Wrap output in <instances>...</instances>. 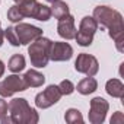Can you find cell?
<instances>
[{
  "mask_svg": "<svg viewBox=\"0 0 124 124\" xmlns=\"http://www.w3.org/2000/svg\"><path fill=\"white\" fill-rule=\"evenodd\" d=\"M98 25L108 28L109 37L115 41V47L120 53L124 51V22L120 12L108 6H96L92 16Z\"/></svg>",
  "mask_w": 124,
  "mask_h": 124,
  "instance_id": "6da1fadb",
  "label": "cell"
},
{
  "mask_svg": "<svg viewBox=\"0 0 124 124\" xmlns=\"http://www.w3.org/2000/svg\"><path fill=\"white\" fill-rule=\"evenodd\" d=\"M39 120L38 112L29 107L23 98H15L8 105V115L2 120L3 124H37Z\"/></svg>",
  "mask_w": 124,
  "mask_h": 124,
  "instance_id": "7a4b0ae2",
  "label": "cell"
},
{
  "mask_svg": "<svg viewBox=\"0 0 124 124\" xmlns=\"http://www.w3.org/2000/svg\"><path fill=\"white\" fill-rule=\"evenodd\" d=\"M51 42L53 41H50L48 38H42V37H39L38 39L31 42V45L28 47V54L31 58V64L34 67L41 69L48 64Z\"/></svg>",
  "mask_w": 124,
  "mask_h": 124,
  "instance_id": "3957f363",
  "label": "cell"
},
{
  "mask_svg": "<svg viewBox=\"0 0 124 124\" xmlns=\"http://www.w3.org/2000/svg\"><path fill=\"white\" fill-rule=\"evenodd\" d=\"M98 29V23L96 21L92 18V16H85L82 21H80V25H79V31L76 32V37L75 39L78 41L79 45L82 47H89L93 41V35Z\"/></svg>",
  "mask_w": 124,
  "mask_h": 124,
  "instance_id": "277c9868",
  "label": "cell"
},
{
  "mask_svg": "<svg viewBox=\"0 0 124 124\" xmlns=\"http://www.w3.org/2000/svg\"><path fill=\"white\" fill-rule=\"evenodd\" d=\"M26 89H28V85L25 82V78L16 73L12 76H8L5 80L0 82V96L3 98H9L15 92H22Z\"/></svg>",
  "mask_w": 124,
  "mask_h": 124,
  "instance_id": "5b68a950",
  "label": "cell"
},
{
  "mask_svg": "<svg viewBox=\"0 0 124 124\" xmlns=\"http://www.w3.org/2000/svg\"><path fill=\"white\" fill-rule=\"evenodd\" d=\"M13 31L21 45H28L35 39H38L39 37H42V29L29 23H18L16 26H13Z\"/></svg>",
  "mask_w": 124,
  "mask_h": 124,
  "instance_id": "8992f818",
  "label": "cell"
},
{
  "mask_svg": "<svg viewBox=\"0 0 124 124\" xmlns=\"http://www.w3.org/2000/svg\"><path fill=\"white\" fill-rule=\"evenodd\" d=\"M61 96L63 95L60 92V88L55 85H50L47 89H44L42 92H39L35 96V105L41 109H45V108H50L51 105L57 104Z\"/></svg>",
  "mask_w": 124,
  "mask_h": 124,
  "instance_id": "52a82bcc",
  "label": "cell"
},
{
  "mask_svg": "<svg viewBox=\"0 0 124 124\" xmlns=\"http://www.w3.org/2000/svg\"><path fill=\"white\" fill-rule=\"evenodd\" d=\"M75 69H76V72L83 73L86 76H95L99 70V63L93 55L82 53L78 55V58L75 61Z\"/></svg>",
  "mask_w": 124,
  "mask_h": 124,
  "instance_id": "ba28073f",
  "label": "cell"
},
{
  "mask_svg": "<svg viewBox=\"0 0 124 124\" xmlns=\"http://www.w3.org/2000/svg\"><path fill=\"white\" fill-rule=\"evenodd\" d=\"M109 109V104L101 98L96 96L91 101V108H89V121L92 124H101L105 121V115Z\"/></svg>",
  "mask_w": 124,
  "mask_h": 124,
  "instance_id": "9c48e42d",
  "label": "cell"
},
{
  "mask_svg": "<svg viewBox=\"0 0 124 124\" xmlns=\"http://www.w3.org/2000/svg\"><path fill=\"white\" fill-rule=\"evenodd\" d=\"M73 55V48L69 42H51L50 60L53 61H67Z\"/></svg>",
  "mask_w": 124,
  "mask_h": 124,
  "instance_id": "30bf717a",
  "label": "cell"
},
{
  "mask_svg": "<svg viewBox=\"0 0 124 124\" xmlns=\"http://www.w3.org/2000/svg\"><path fill=\"white\" fill-rule=\"evenodd\" d=\"M57 32L61 38L64 39H75L76 37V26H75V18L72 15H67L63 19H58V25H57Z\"/></svg>",
  "mask_w": 124,
  "mask_h": 124,
  "instance_id": "8fae6325",
  "label": "cell"
},
{
  "mask_svg": "<svg viewBox=\"0 0 124 124\" xmlns=\"http://www.w3.org/2000/svg\"><path fill=\"white\" fill-rule=\"evenodd\" d=\"M75 89H78V92L80 95H89V93H93L98 89V82L93 79V76H88V78L82 79Z\"/></svg>",
  "mask_w": 124,
  "mask_h": 124,
  "instance_id": "7c38bea8",
  "label": "cell"
},
{
  "mask_svg": "<svg viewBox=\"0 0 124 124\" xmlns=\"http://www.w3.org/2000/svg\"><path fill=\"white\" fill-rule=\"evenodd\" d=\"M23 78H25V82H26L28 88H38V86H42L44 82H45V76L42 73L34 70V69L28 70L23 75Z\"/></svg>",
  "mask_w": 124,
  "mask_h": 124,
  "instance_id": "4fadbf2b",
  "label": "cell"
},
{
  "mask_svg": "<svg viewBox=\"0 0 124 124\" xmlns=\"http://www.w3.org/2000/svg\"><path fill=\"white\" fill-rule=\"evenodd\" d=\"M107 93L111 95L112 98H123L124 96V85L118 79H109L105 85Z\"/></svg>",
  "mask_w": 124,
  "mask_h": 124,
  "instance_id": "5bb4252c",
  "label": "cell"
},
{
  "mask_svg": "<svg viewBox=\"0 0 124 124\" xmlns=\"http://www.w3.org/2000/svg\"><path fill=\"white\" fill-rule=\"evenodd\" d=\"M50 9H51V15H54L55 19H63V18H66L67 15H70L67 3H66V2H61V0L54 2Z\"/></svg>",
  "mask_w": 124,
  "mask_h": 124,
  "instance_id": "9a60e30c",
  "label": "cell"
},
{
  "mask_svg": "<svg viewBox=\"0 0 124 124\" xmlns=\"http://www.w3.org/2000/svg\"><path fill=\"white\" fill-rule=\"evenodd\" d=\"M9 70L13 73H19L25 69V57L22 54H15L9 60Z\"/></svg>",
  "mask_w": 124,
  "mask_h": 124,
  "instance_id": "2e32d148",
  "label": "cell"
},
{
  "mask_svg": "<svg viewBox=\"0 0 124 124\" xmlns=\"http://www.w3.org/2000/svg\"><path fill=\"white\" fill-rule=\"evenodd\" d=\"M64 120H66V123H69V124H78V123L82 124V123H83V117H82L80 111L76 109V108L67 109L66 114H64Z\"/></svg>",
  "mask_w": 124,
  "mask_h": 124,
  "instance_id": "e0dca14e",
  "label": "cell"
},
{
  "mask_svg": "<svg viewBox=\"0 0 124 124\" xmlns=\"http://www.w3.org/2000/svg\"><path fill=\"white\" fill-rule=\"evenodd\" d=\"M51 16H53V15H51V9H50L48 6L39 3V6H38V9H37V13H35V18H34V19L45 22V21H48Z\"/></svg>",
  "mask_w": 124,
  "mask_h": 124,
  "instance_id": "ac0fdd59",
  "label": "cell"
},
{
  "mask_svg": "<svg viewBox=\"0 0 124 124\" xmlns=\"http://www.w3.org/2000/svg\"><path fill=\"white\" fill-rule=\"evenodd\" d=\"M23 18H25V16L22 15V12H21V9H19L18 5L12 6V8L8 10V19H9L10 22H18V23H19Z\"/></svg>",
  "mask_w": 124,
  "mask_h": 124,
  "instance_id": "d6986e66",
  "label": "cell"
},
{
  "mask_svg": "<svg viewBox=\"0 0 124 124\" xmlns=\"http://www.w3.org/2000/svg\"><path fill=\"white\" fill-rule=\"evenodd\" d=\"M58 88H60V92H61V95H70V93H73V91H75V85L70 82V80H61L60 82V85H58Z\"/></svg>",
  "mask_w": 124,
  "mask_h": 124,
  "instance_id": "ffe728a7",
  "label": "cell"
},
{
  "mask_svg": "<svg viewBox=\"0 0 124 124\" xmlns=\"http://www.w3.org/2000/svg\"><path fill=\"white\" fill-rule=\"evenodd\" d=\"M5 37L8 38V42H10L13 47L21 45L19 41H18V37H16V34H15V31H13V26H9L8 29H5Z\"/></svg>",
  "mask_w": 124,
  "mask_h": 124,
  "instance_id": "44dd1931",
  "label": "cell"
},
{
  "mask_svg": "<svg viewBox=\"0 0 124 124\" xmlns=\"http://www.w3.org/2000/svg\"><path fill=\"white\" fill-rule=\"evenodd\" d=\"M6 115H8V102L3 98H0V121H2Z\"/></svg>",
  "mask_w": 124,
  "mask_h": 124,
  "instance_id": "7402d4cb",
  "label": "cell"
},
{
  "mask_svg": "<svg viewBox=\"0 0 124 124\" xmlns=\"http://www.w3.org/2000/svg\"><path fill=\"white\" fill-rule=\"evenodd\" d=\"M111 124H121V123H124V115H123V112H120V111H117L112 117H111Z\"/></svg>",
  "mask_w": 124,
  "mask_h": 124,
  "instance_id": "603a6c76",
  "label": "cell"
},
{
  "mask_svg": "<svg viewBox=\"0 0 124 124\" xmlns=\"http://www.w3.org/2000/svg\"><path fill=\"white\" fill-rule=\"evenodd\" d=\"M3 73H5V64H3V61L0 60V78L3 76Z\"/></svg>",
  "mask_w": 124,
  "mask_h": 124,
  "instance_id": "cb8c5ba5",
  "label": "cell"
},
{
  "mask_svg": "<svg viewBox=\"0 0 124 124\" xmlns=\"http://www.w3.org/2000/svg\"><path fill=\"white\" fill-rule=\"evenodd\" d=\"M3 38H5V31L0 29V47L3 45Z\"/></svg>",
  "mask_w": 124,
  "mask_h": 124,
  "instance_id": "d4e9b609",
  "label": "cell"
},
{
  "mask_svg": "<svg viewBox=\"0 0 124 124\" xmlns=\"http://www.w3.org/2000/svg\"><path fill=\"white\" fill-rule=\"evenodd\" d=\"M45 2H48V3H54V2H57V0H45Z\"/></svg>",
  "mask_w": 124,
  "mask_h": 124,
  "instance_id": "484cf974",
  "label": "cell"
},
{
  "mask_svg": "<svg viewBox=\"0 0 124 124\" xmlns=\"http://www.w3.org/2000/svg\"><path fill=\"white\" fill-rule=\"evenodd\" d=\"M13 2H16V3H22V2H25V0H13Z\"/></svg>",
  "mask_w": 124,
  "mask_h": 124,
  "instance_id": "4316f807",
  "label": "cell"
},
{
  "mask_svg": "<svg viewBox=\"0 0 124 124\" xmlns=\"http://www.w3.org/2000/svg\"><path fill=\"white\" fill-rule=\"evenodd\" d=\"M0 25H2V23H0Z\"/></svg>",
  "mask_w": 124,
  "mask_h": 124,
  "instance_id": "83f0119b",
  "label": "cell"
}]
</instances>
